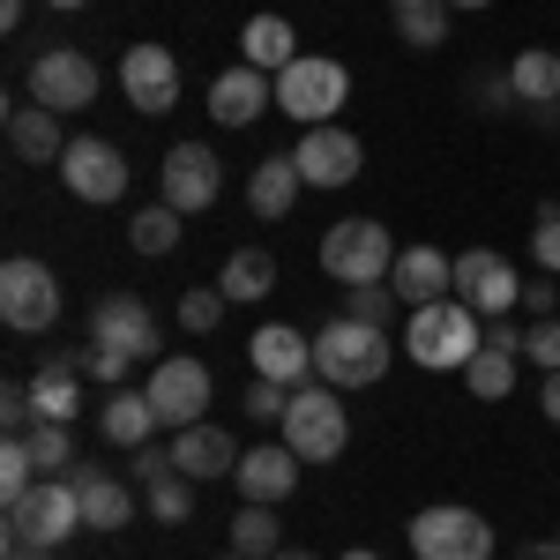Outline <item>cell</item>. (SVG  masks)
<instances>
[{
	"mask_svg": "<svg viewBox=\"0 0 560 560\" xmlns=\"http://www.w3.org/2000/svg\"><path fill=\"white\" fill-rule=\"evenodd\" d=\"M516 359H523V351L486 345V351L471 359V366H464V388H471V396H486V404H501V396L516 388Z\"/></svg>",
	"mask_w": 560,
	"mask_h": 560,
	"instance_id": "30",
	"label": "cell"
},
{
	"mask_svg": "<svg viewBox=\"0 0 560 560\" xmlns=\"http://www.w3.org/2000/svg\"><path fill=\"white\" fill-rule=\"evenodd\" d=\"M217 195H224V165H217L210 142H173L165 150V202H173L179 217L210 210Z\"/></svg>",
	"mask_w": 560,
	"mask_h": 560,
	"instance_id": "13",
	"label": "cell"
},
{
	"mask_svg": "<svg viewBox=\"0 0 560 560\" xmlns=\"http://www.w3.org/2000/svg\"><path fill=\"white\" fill-rule=\"evenodd\" d=\"M523 306H530L538 322H553V306H560V284H523Z\"/></svg>",
	"mask_w": 560,
	"mask_h": 560,
	"instance_id": "44",
	"label": "cell"
},
{
	"mask_svg": "<svg viewBox=\"0 0 560 560\" xmlns=\"http://www.w3.org/2000/svg\"><path fill=\"white\" fill-rule=\"evenodd\" d=\"M68 142H75V135H60V113H52V105H15V113H8V150H15L23 165H60Z\"/></svg>",
	"mask_w": 560,
	"mask_h": 560,
	"instance_id": "21",
	"label": "cell"
},
{
	"mask_svg": "<svg viewBox=\"0 0 560 560\" xmlns=\"http://www.w3.org/2000/svg\"><path fill=\"white\" fill-rule=\"evenodd\" d=\"M471 97H478V113H509V105H523L516 83H509V68H501V75H478Z\"/></svg>",
	"mask_w": 560,
	"mask_h": 560,
	"instance_id": "40",
	"label": "cell"
},
{
	"mask_svg": "<svg viewBox=\"0 0 560 560\" xmlns=\"http://www.w3.org/2000/svg\"><path fill=\"white\" fill-rule=\"evenodd\" d=\"M23 23V0H0V31H15Z\"/></svg>",
	"mask_w": 560,
	"mask_h": 560,
	"instance_id": "47",
	"label": "cell"
},
{
	"mask_svg": "<svg viewBox=\"0 0 560 560\" xmlns=\"http://www.w3.org/2000/svg\"><path fill=\"white\" fill-rule=\"evenodd\" d=\"M90 345H113V351H128V359H150V351H158V314L135 300V292H113V300H97V314H90Z\"/></svg>",
	"mask_w": 560,
	"mask_h": 560,
	"instance_id": "17",
	"label": "cell"
},
{
	"mask_svg": "<svg viewBox=\"0 0 560 560\" xmlns=\"http://www.w3.org/2000/svg\"><path fill=\"white\" fill-rule=\"evenodd\" d=\"M45 8H83V0H45Z\"/></svg>",
	"mask_w": 560,
	"mask_h": 560,
	"instance_id": "53",
	"label": "cell"
},
{
	"mask_svg": "<svg viewBox=\"0 0 560 560\" xmlns=\"http://www.w3.org/2000/svg\"><path fill=\"white\" fill-rule=\"evenodd\" d=\"M224 560H247V553H224Z\"/></svg>",
	"mask_w": 560,
	"mask_h": 560,
	"instance_id": "54",
	"label": "cell"
},
{
	"mask_svg": "<svg viewBox=\"0 0 560 560\" xmlns=\"http://www.w3.org/2000/svg\"><path fill=\"white\" fill-rule=\"evenodd\" d=\"M530 255H538V269H546V277H560V202H546V210H538V224H530Z\"/></svg>",
	"mask_w": 560,
	"mask_h": 560,
	"instance_id": "38",
	"label": "cell"
},
{
	"mask_svg": "<svg viewBox=\"0 0 560 560\" xmlns=\"http://www.w3.org/2000/svg\"><path fill=\"white\" fill-rule=\"evenodd\" d=\"M388 8H396V15H404V8H427V0H388Z\"/></svg>",
	"mask_w": 560,
	"mask_h": 560,
	"instance_id": "50",
	"label": "cell"
},
{
	"mask_svg": "<svg viewBox=\"0 0 560 560\" xmlns=\"http://www.w3.org/2000/svg\"><path fill=\"white\" fill-rule=\"evenodd\" d=\"M292 45H300V38H292L284 15H255V23L240 31V52H247V68H261V75H284V68L300 60Z\"/></svg>",
	"mask_w": 560,
	"mask_h": 560,
	"instance_id": "27",
	"label": "cell"
},
{
	"mask_svg": "<svg viewBox=\"0 0 560 560\" xmlns=\"http://www.w3.org/2000/svg\"><path fill=\"white\" fill-rule=\"evenodd\" d=\"M232 478H240L247 501H269V509H277V501H292V486H300V456H292L284 441H277V448H247Z\"/></svg>",
	"mask_w": 560,
	"mask_h": 560,
	"instance_id": "23",
	"label": "cell"
},
{
	"mask_svg": "<svg viewBox=\"0 0 560 560\" xmlns=\"http://www.w3.org/2000/svg\"><path fill=\"white\" fill-rule=\"evenodd\" d=\"M97 97V60L83 45H45L31 60V105H52V113H83Z\"/></svg>",
	"mask_w": 560,
	"mask_h": 560,
	"instance_id": "9",
	"label": "cell"
},
{
	"mask_svg": "<svg viewBox=\"0 0 560 560\" xmlns=\"http://www.w3.org/2000/svg\"><path fill=\"white\" fill-rule=\"evenodd\" d=\"M68 486H75V501H83V530H120V523H135V493L120 478H105L97 464H75Z\"/></svg>",
	"mask_w": 560,
	"mask_h": 560,
	"instance_id": "22",
	"label": "cell"
},
{
	"mask_svg": "<svg viewBox=\"0 0 560 560\" xmlns=\"http://www.w3.org/2000/svg\"><path fill=\"white\" fill-rule=\"evenodd\" d=\"M448 15H456L448 0H427V8H404V15H396V38L411 45V52H433V45L448 38Z\"/></svg>",
	"mask_w": 560,
	"mask_h": 560,
	"instance_id": "32",
	"label": "cell"
},
{
	"mask_svg": "<svg viewBox=\"0 0 560 560\" xmlns=\"http://www.w3.org/2000/svg\"><path fill=\"white\" fill-rule=\"evenodd\" d=\"M292 165H300L306 187H351L359 179V165H366V150H359V135L351 128H306L300 135V150H292Z\"/></svg>",
	"mask_w": 560,
	"mask_h": 560,
	"instance_id": "14",
	"label": "cell"
},
{
	"mask_svg": "<svg viewBox=\"0 0 560 560\" xmlns=\"http://www.w3.org/2000/svg\"><path fill=\"white\" fill-rule=\"evenodd\" d=\"M75 530H83V501H75L68 478H38L23 501H8V546H45V553H60Z\"/></svg>",
	"mask_w": 560,
	"mask_h": 560,
	"instance_id": "4",
	"label": "cell"
},
{
	"mask_svg": "<svg viewBox=\"0 0 560 560\" xmlns=\"http://www.w3.org/2000/svg\"><path fill=\"white\" fill-rule=\"evenodd\" d=\"M23 441H31V456H38V471H45V478L60 471V464H68V456H75V433L60 427V419H38V427L23 433Z\"/></svg>",
	"mask_w": 560,
	"mask_h": 560,
	"instance_id": "36",
	"label": "cell"
},
{
	"mask_svg": "<svg viewBox=\"0 0 560 560\" xmlns=\"http://www.w3.org/2000/svg\"><path fill=\"white\" fill-rule=\"evenodd\" d=\"M388 292L404 306H433V300H456V261L441 247H404L396 269H388Z\"/></svg>",
	"mask_w": 560,
	"mask_h": 560,
	"instance_id": "18",
	"label": "cell"
},
{
	"mask_svg": "<svg viewBox=\"0 0 560 560\" xmlns=\"http://www.w3.org/2000/svg\"><path fill=\"white\" fill-rule=\"evenodd\" d=\"M523 560H560V538H530V546H523Z\"/></svg>",
	"mask_w": 560,
	"mask_h": 560,
	"instance_id": "46",
	"label": "cell"
},
{
	"mask_svg": "<svg viewBox=\"0 0 560 560\" xmlns=\"http://www.w3.org/2000/svg\"><path fill=\"white\" fill-rule=\"evenodd\" d=\"M8 560H52L45 546H8Z\"/></svg>",
	"mask_w": 560,
	"mask_h": 560,
	"instance_id": "48",
	"label": "cell"
},
{
	"mask_svg": "<svg viewBox=\"0 0 560 560\" xmlns=\"http://www.w3.org/2000/svg\"><path fill=\"white\" fill-rule=\"evenodd\" d=\"M404 351L433 366V374H448V366H471L478 351H486V322H478L464 300H433V306H411V322H404Z\"/></svg>",
	"mask_w": 560,
	"mask_h": 560,
	"instance_id": "1",
	"label": "cell"
},
{
	"mask_svg": "<svg viewBox=\"0 0 560 560\" xmlns=\"http://www.w3.org/2000/svg\"><path fill=\"white\" fill-rule=\"evenodd\" d=\"M411 553L419 560H493V523L478 509H456V501L419 509L411 516Z\"/></svg>",
	"mask_w": 560,
	"mask_h": 560,
	"instance_id": "7",
	"label": "cell"
},
{
	"mask_svg": "<svg viewBox=\"0 0 560 560\" xmlns=\"http://www.w3.org/2000/svg\"><path fill=\"white\" fill-rule=\"evenodd\" d=\"M0 322L23 329V337H45V329L60 322V277H52L45 261L15 255L0 269Z\"/></svg>",
	"mask_w": 560,
	"mask_h": 560,
	"instance_id": "8",
	"label": "cell"
},
{
	"mask_svg": "<svg viewBox=\"0 0 560 560\" xmlns=\"http://www.w3.org/2000/svg\"><path fill=\"white\" fill-rule=\"evenodd\" d=\"M277 560H314V553H300V546H284V553H277Z\"/></svg>",
	"mask_w": 560,
	"mask_h": 560,
	"instance_id": "49",
	"label": "cell"
},
{
	"mask_svg": "<svg viewBox=\"0 0 560 560\" xmlns=\"http://www.w3.org/2000/svg\"><path fill=\"white\" fill-rule=\"evenodd\" d=\"M232 553H247V560L284 553V530H277V516H269V501H247V509L232 516Z\"/></svg>",
	"mask_w": 560,
	"mask_h": 560,
	"instance_id": "29",
	"label": "cell"
},
{
	"mask_svg": "<svg viewBox=\"0 0 560 560\" xmlns=\"http://www.w3.org/2000/svg\"><path fill=\"white\" fill-rule=\"evenodd\" d=\"M120 90L135 113H173L179 105V60L165 45H128L120 52Z\"/></svg>",
	"mask_w": 560,
	"mask_h": 560,
	"instance_id": "15",
	"label": "cell"
},
{
	"mask_svg": "<svg viewBox=\"0 0 560 560\" xmlns=\"http://www.w3.org/2000/svg\"><path fill=\"white\" fill-rule=\"evenodd\" d=\"M351 97V68L345 60H322V52H300L284 75H277V105L300 120V128H329Z\"/></svg>",
	"mask_w": 560,
	"mask_h": 560,
	"instance_id": "5",
	"label": "cell"
},
{
	"mask_svg": "<svg viewBox=\"0 0 560 560\" xmlns=\"http://www.w3.org/2000/svg\"><path fill=\"white\" fill-rule=\"evenodd\" d=\"M128 247H135V255H173V247H179V210H173V202H150V210H135Z\"/></svg>",
	"mask_w": 560,
	"mask_h": 560,
	"instance_id": "31",
	"label": "cell"
},
{
	"mask_svg": "<svg viewBox=\"0 0 560 560\" xmlns=\"http://www.w3.org/2000/svg\"><path fill=\"white\" fill-rule=\"evenodd\" d=\"M509 83H516L523 105H560V52L553 45H523L509 60Z\"/></svg>",
	"mask_w": 560,
	"mask_h": 560,
	"instance_id": "28",
	"label": "cell"
},
{
	"mask_svg": "<svg viewBox=\"0 0 560 560\" xmlns=\"http://www.w3.org/2000/svg\"><path fill=\"white\" fill-rule=\"evenodd\" d=\"M456 300L471 306L478 322H501V314L523 300V277L509 269V255H493V247H471V255L456 261Z\"/></svg>",
	"mask_w": 560,
	"mask_h": 560,
	"instance_id": "12",
	"label": "cell"
},
{
	"mask_svg": "<svg viewBox=\"0 0 560 560\" xmlns=\"http://www.w3.org/2000/svg\"><path fill=\"white\" fill-rule=\"evenodd\" d=\"M60 179H68L75 202H120V195H128V158H120V142H105V135H75L68 158H60Z\"/></svg>",
	"mask_w": 560,
	"mask_h": 560,
	"instance_id": "10",
	"label": "cell"
},
{
	"mask_svg": "<svg viewBox=\"0 0 560 560\" xmlns=\"http://www.w3.org/2000/svg\"><path fill=\"white\" fill-rule=\"evenodd\" d=\"M150 433H158L150 388H113V396H105V441H113V448H142Z\"/></svg>",
	"mask_w": 560,
	"mask_h": 560,
	"instance_id": "25",
	"label": "cell"
},
{
	"mask_svg": "<svg viewBox=\"0 0 560 560\" xmlns=\"http://www.w3.org/2000/svg\"><path fill=\"white\" fill-rule=\"evenodd\" d=\"M150 404H158V427H202L210 411V366L202 359H158L150 366Z\"/></svg>",
	"mask_w": 560,
	"mask_h": 560,
	"instance_id": "11",
	"label": "cell"
},
{
	"mask_svg": "<svg viewBox=\"0 0 560 560\" xmlns=\"http://www.w3.org/2000/svg\"><path fill=\"white\" fill-rule=\"evenodd\" d=\"M255 374L261 382H284L300 388L306 374H314V337H300V329H284V322H269V329H255Z\"/></svg>",
	"mask_w": 560,
	"mask_h": 560,
	"instance_id": "20",
	"label": "cell"
},
{
	"mask_svg": "<svg viewBox=\"0 0 560 560\" xmlns=\"http://www.w3.org/2000/svg\"><path fill=\"white\" fill-rule=\"evenodd\" d=\"M224 292H217V284H195V292H187V300H179V329H195V337H210L217 322H224Z\"/></svg>",
	"mask_w": 560,
	"mask_h": 560,
	"instance_id": "37",
	"label": "cell"
},
{
	"mask_svg": "<svg viewBox=\"0 0 560 560\" xmlns=\"http://www.w3.org/2000/svg\"><path fill=\"white\" fill-rule=\"evenodd\" d=\"M269 284H277V255H269V247H240V255H224V277H217V292H224L232 306L269 300Z\"/></svg>",
	"mask_w": 560,
	"mask_h": 560,
	"instance_id": "26",
	"label": "cell"
},
{
	"mask_svg": "<svg viewBox=\"0 0 560 560\" xmlns=\"http://www.w3.org/2000/svg\"><path fill=\"white\" fill-rule=\"evenodd\" d=\"M322 269H329L337 284H388V269H396L388 224H374V217L329 224V232H322Z\"/></svg>",
	"mask_w": 560,
	"mask_h": 560,
	"instance_id": "6",
	"label": "cell"
},
{
	"mask_svg": "<svg viewBox=\"0 0 560 560\" xmlns=\"http://www.w3.org/2000/svg\"><path fill=\"white\" fill-rule=\"evenodd\" d=\"M523 359H530L538 374H560V322H530V337H523Z\"/></svg>",
	"mask_w": 560,
	"mask_h": 560,
	"instance_id": "39",
	"label": "cell"
},
{
	"mask_svg": "<svg viewBox=\"0 0 560 560\" xmlns=\"http://www.w3.org/2000/svg\"><path fill=\"white\" fill-rule=\"evenodd\" d=\"M0 419H8V433H31V427H38V411H31V388H23V382L0 388Z\"/></svg>",
	"mask_w": 560,
	"mask_h": 560,
	"instance_id": "42",
	"label": "cell"
},
{
	"mask_svg": "<svg viewBox=\"0 0 560 560\" xmlns=\"http://www.w3.org/2000/svg\"><path fill=\"white\" fill-rule=\"evenodd\" d=\"M314 374L329 388H374L388 374V329H366V322L337 314V322L314 337Z\"/></svg>",
	"mask_w": 560,
	"mask_h": 560,
	"instance_id": "2",
	"label": "cell"
},
{
	"mask_svg": "<svg viewBox=\"0 0 560 560\" xmlns=\"http://www.w3.org/2000/svg\"><path fill=\"white\" fill-rule=\"evenodd\" d=\"M396 292L388 284H345V314L351 322H366V329H388V314H396Z\"/></svg>",
	"mask_w": 560,
	"mask_h": 560,
	"instance_id": "35",
	"label": "cell"
},
{
	"mask_svg": "<svg viewBox=\"0 0 560 560\" xmlns=\"http://www.w3.org/2000/svg\"><path fill=\"white\" fill-rule=\"evenodd\" d=\"M300 187H306V179H300V165H292V158H261L255 173H247V210L277 224V217H292Z\"/></svg>",
	"mask_w": 560,
	"mask_h": 560,
	"instance_id": "24",
	"label": "cell"
},
{
	"mask_svg": "<svg viewBox=\"0 0 560 560\" xmlns=\"http://www.w3.org/2000/svg\"><path fill=\"white\" fill-rule=\"evenodd\" d=\"M448 8H493V0H448Z\"/></svg>",
	"mask_w": 560,
	"mask_h": 560,
	"instance_id": "51",
	"label": "cell"
},
{
	"mask_svg": "<svg viewBox=\"0 0 560 560\" xmlns=\"http://www.w3.org/2000/svg\"><path fill=\"white\" fill-rule=\"evenodd\" d=\"M538 404H546V419L560 427V374H546V382H538Z\"/></svg>",
	"mask_w": 560,
	"mask_h": 560,
	"instance_id": "45",
	"label": "cell"
},
{
	"mask_svg": "<svg viewBox=\"0 0 560 560\" xmlns=\"http://www.w3.org/2000/svg\"><path fill=\"white\" fill-rule=\"evenodd\" d=\"M150 516H158V523H187V516H195V478L165 471L158 486H150Z\"/></svg>",
	"mask_w": 560,
	"mask_h": 560,
	"instance_id": "34",
	"label": "cell"
},
{
	"mask_svg": "<svg viewBox=\"0 0 560 560\" xmlns=\"http://www.w3.org/2000/svg\"><path fill=\"white\" fill-rule=\"evenodd\" d=\"M345 560H382V553H366V546H359V553H345Z\"/></svg>",
	"mask_w": 560,
	"mask_h": 560,
	"instance_id": "52",
	"label": "cell"
},
{
	"mask_svg": "<svg viewBox=\"0 0 560 560\" xmlns=\"http://www.w3.org/2000/svg\"><path fill=\"white\" fill-rule=\"evenodd\" d=\"M240 456H247V448H240V441H232L224 427H210V419H202V427H179V433H173V464L195 478V486H202V478L240 471Z\"/></svg>",
	"mask_w": 560,
	"mask_h": 560,
	"instance_id": "19",
	"label": "cell"
},
{
	"mask_svg": "<svg viewBox=\"0 0 560 560\" xmlns=\"http://www.w3.org/2000/svg\"><path fill=\"white\" fill-rule=\"evenodd\" d=\"M128 366H135L128 351H113V345H90V374H97L105 388H120V382H128Z\"/></svg>",
	"mask_w": 560,
	"mask_h": 560,
	"instance_id": "43",
	"label": "cell"
},
{
	"mask_svg": "<svg viewBox=\"0 0 560 560\" xmlns=\"http://www.w3.org/2000/svg\"><path fill=\"white\" fill-rule=\"evenodd\" d=\"M351 441V419H345V388H292V404H284V448L300 456V464H337Z\"/></svg>",
	"mask_w": 560,
	"mask_h": 560,
	"instance_id": "3",
	"label": "cell"
},
{
	"mask_svg": "<svg viewBox=\"0 0 560 560\" xmlns=\"http://www.w3.org/2000/svg\"><path fill=\"white\" fill-rule=\"evenodd\" d=\"M269 105H277V75H261V68H247V60L224 68V75L210 83V120L217 128H255Z\"/></svg>",
	"mask_w": 560,
	"mask_h": 560,
	"instance_id": "16",
	"label": "cell"
},
{
	"mask_svg": "<svg viewBox=\"0 0 560 560\" xmlns=\"http://www.w3.org/2000/svg\"><path fill=\"white\" fill-rule=\"evenodd\" d=\"M31 411H38V419H60V427H75V411H83L75 374H38V382H31Z\"/></svg>",
	"mask_w": 560,
	"mask_h": 560,
	"instance_id": "33",
	"label": "cell"
},
{
	"mask_svg": "<svg viewBox=\"0 0 560 560\" xmlns=\"http://www.w3.org/2000/svg\"><path fill=\"white\" fill-rule=\"evenodd\" d=\"M284 404H292V388H284V382H255V388H247V419H261V427L284 419Z\"/></svg>",
	"mask_w": 560,
	"mask_h": 560,
	"instance_id": "41",
	"label": "cell"
}]
</instances>
